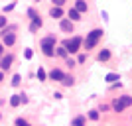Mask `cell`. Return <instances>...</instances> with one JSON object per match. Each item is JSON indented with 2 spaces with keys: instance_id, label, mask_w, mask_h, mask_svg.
I'll return each instance as SVG.
<instances>
[{
  "instance_id": "obj_30",
  "label": "cell",
  "mask_w": 132,
  "mask_h": 126,
  "mask_svg": "<svg viewBox=\"0 0 132 126\" xmlns=\"http://www.w3.org/2000/svg\"><path fill=\"white\" fill-rule=\"evenodd\" d=\"M4 26H6V18L0 16V28H4Z\"/></svg>"
},
{
  "instance_id": "obj_20",
  "label": "cell",
  "mask_w": 132,
  "mask_h": 126,
  "mask_svg": "<svg viewBox=\"0 0 132 126\" xmlns=\"http://www.w3.org/2000/svg\"><path fill=\"white\" fill-rule=\"evenodd\" d=\"M73 126H85V116H77L73 120Z\"/></svg>"
},
{
  "instance_id": "obj_31",
  "label": "cell",
  "mask_w": 132,
  "mask_h": 126,
  "mask_svg": "<svg viewBox=\"0 0 132 126\" xmlns=\"http://www.w3.org/2000/svg\"><path fill=\"white\" fill-rule=\"evenodd\" d=\"M2 81H4V73L0 71V83H2Z\"/></svg>"
},
{
  "instance_id": "obj_26",
  "label": "cell",
  "mask_w": 132,
  "mask_h": 126,
  "mask_svg": "<svg viewBox=\"0 0 132 126\" xmlns=\"http://www.w3.org/2000/svg\"><path fill=\"white\" fill-rule=\"evenodd\" d=\"M53 2V6H57V8H61V6L65 4V0H51Z\"/></svg>"
},
{
  "instance_id": "obj_33",
  "label": "cell",
  "mask_w": 132,
  "mask_h": 126,
  "mask_svg": "<svg viewBox=\"0 0 132 126\" xmlns=\"http://www.w3.org/2000/svg\"><path fill=\"white\" fill-rule=\"evenodd\" d=\"M38 2H39V0H38Z\"/></svg>"
},
{
  "instance_id": "obj_15",
  "label": "cell",
  "mask_w": 132,
  "mask_h": 126,
  "mask_svg": "<svg viewBox=\"0 0 132 126\" xmlns=\"http://www.w3.org/2000/svg\"><path fill=\"white\" fill-rule=\"evenodd\" d=\"M69 20H71V22H79V20H81V14H79L75 8H71V10H69Z\"/></svg>"
},
{
  "instance_id": "obj_4",
  "label": "cell",
  "mask_w": 132,
  "mask_h": 126,
  "mask_svg": "<svg viewBox=\"0 0 132 126\" xmlns=\"http://www.w3.org/2000/svg\"><path fill=\"white\" fill-rule=\"evenodd\" d=\"M14 44H16V36H14L10 30H4V32H2V45H8V47H10V45H14Z\"/></svg>"
},
{
  "instance_id": "obj_28",
  "label": "cell",
  "mask_w": 132,
  "mask_h": 126,
  "mask_svg": "<svg viewBox=\"0 0 132 126\" xmlns=\"http://www.w3.org/2000/svg\"><path fill=\"white\" fill-rule=\"evenodd\" d=\"M67 65H69V67H75V65H77V61L71 59V57H67Z\"/></svg>"
},
{
  "instance_id": "obj_22",
  "label": "cell",
  "mask_w": 132,
  "mask_h": 126,
  "mask_svg": "<svg viewBox=\"0 0 132 126\" xmlns=\"http://www.w3.org/2000/svg\"><path fill=\"white\" fill-rule=\"evenodd\" d=\"M89 118H91V120H99V110H91V112H89Z\"/></svg>"
},
{
  "instance_id": "obj_1",
  "label": "cell",
  "mask_w": 132,
  "mask_h": 126,
  "mask_svg": "<svg viewBox=\"0 0 132 126\" xmlns=\"http://www.w3.org/2000/svg\"><path fill=\"white\" fill-rule=\"evenodd\" d=\"M101 38H103V30H99V28H97V30H93V32H89V33H87V39H83V47H85L87 51L93 49Z\"/></svg>"
},
{
  "instance_id": "obj_16",
  "label": "cell",
  "mask_w": 132,
  "mask_h": 126,
  "mask_svg": "<svg viewBox=\"0 0 132 126\" xmlns=\"http://www.w3.org/2000/svg\"><path fill=\"white\" fill-rule=\"evenodd\" d=\"M61 83H63L65 87H71L73 83H75V79H73V75H63V79H61Z\"/></svg>"
},
{
  "instance_id": "obj_32",
  "label": "cell",
  "mask_w": 132,
  "mask_h": 126,
  "mask_svg": "<svg viewBox=\"0 0 132 126\" xmlns=\"http://www.w3.org/2000/svg\"><path fill=\"white\" fill-rule=\"evenodd\" d=\"M2 51H4V45H2V44H0V55H2Z\"/></svg>"
},
{
  "instance_id": "obj_19",
  "label": "cell",
  "mask_w": 132,
  "mask_h": 126,
  "mask_svg": "<svg viewBox=\"0 0 132 126\" xmlns=\"http://www.w3.org/2000/svg\"><path fill=\"white\" fill-rule=\"evenodd\" d=\"M20 104V95H14V97H10V106H18Z\"/></svg>"
},
{
  "instance_id": "obj_8",
  "label": "cell",
  "mask_w": 132,
  "mask_h": 126,
  "mask_svg": "<svg viewBox=\"0 0 132 126\" xmlns=\"http://www.w3.org/2000/svg\"><path fill=\"white\" fill-rule=\"evenodd\" d=\"M50 79H51V81H59L61 83V79H63V71H61V69H53V71H50Z\"/></svg>"
},
{
  "instance_id": "obj_21",
  "label": "cell",
  "mask_w": 132,
  "mask_h": 126,
  "mask_svg": "<svg viewBox=\"0 0 132 126\" xmlns=\"http://www.w3.org/2000/svg\"><path fill=\"white\" fill-rule=\"evenodd\" d=\"M20 83H22V77H20V75H14V77H12V85H14V87H18Z\"/></svg>"
},
{
  "instance_id": "obj_25",
  "label": "cell",
  "mask_w": 132,
  "mask_h": 126,
  "mask_svg": "<svg viewBox=\"0 0 132 126\" xmlns=\"http://www.w3.org/2000/svg\"><path fill=\"white\" fill-rule=\"evenodd\" d=\"M28 16H30V18L34 20V18H38V12L34 10V8H30V10H28Z\"/></svg>"
},
{
  "instance_id": "obj_10",
  "label": "cell",
  "mask_w": 132,
  "mask_h": 126,
  "mask_svg": "<svg viewBox=\"0 0 132 126\" xmlns=\"http://www.w3.org/2000/svg\"><path fill=\"white\" fill-rule=\"evenodd\" d=\"M42 51H44L45 57H55V47L53 45H42Z\"/></svg>"
},
{
  "instance_id": "obj_7",
  "label": "cell",
  "mask_w": 132,
  "mask_h": 126,
  "mask_svg": "<svg viewBox=\"0 0 132 126\" xmlns=\"http://www.w3.org/2000/svg\"><path fill=\"white\" fill-rule=\"evenodd\" d=\"M59 28L63 30V32H69V33H71V32H73V22H71V20H61V22H59Z\"/></svg>"
},
{
  "instance_id": "obj_5",
  "label": "cell",
  "mask_w": 132,
  "mask_h": 126,
  "mask_svg": "<svg viewBox=\"0 0 132 126\" xmlns=\"http://www.w3.org/2000/svg\"><path fill=\"white\" fill-rule=\"evenodd\" d=\"M12 61H14V57H12V55H4V57H2V61H0V71H2V73L8 71V69L12 67Z\"/></svg>"
},
{
  "instance_id": "obj_11",
  "label": "cell",
  "mask_w": 132,
  "mask_h": 126,
  "mask_svg": "<svg viewBox=\"0 0 132 126\" xmlns=\"http://www.w3.org/2000/svg\"><path fill=\"white\" fill-rule=\"evenodd\" d=\"M105 81H106V83H110V85H114V83L120 81V77H118V73H109V75L105 77Z\"/></svg>"
},
{
  "instance_id": "obj_18",
  "label": "cell",
  "mask_w": 132,
  "mask_h": 126,
  "mask_svg": "<svg viewBox=\"0 0 132 126\" xmlns=\"http://www.w3.org/2000/svg\"><path fill=\"white\" fill-rule=\"evenodd\" d=\"M36 75H38V79H39V81H47V73H45V69H44V67H39Z\"/></svg>"
},
{
  "instance_id": "obj_9",
  "label": "cell",
  "mask_w": 132,
  "mask_h": 126,
  "mask_svg": "<svg viewBox=\"0 0 132 126\" xmlns=\"http://www.w3.org/2000/svg\"><path fill=\"white\" fill-rule=\"evenodd\" d=\"M42 24H44V22H42V18H34V20H32V24H30V32H38V30H39V28H42Z\"/></svg>"
},
{
  "instance_id": "obj_12",
  "label": "cell",
  "mask_w": 132,
  "mask_h": 126,
  "mask_svg": "<svg viewBox=\"0 0 132 126\" xmlns=\"http://www.w3.org/2000/svg\"><path fill=\"white\" fill-rule=\"evenodd\" d=\"M50 16H51V18H57V20H61V16H63V10H61V8H57V6H53V8L50 10Z\"/></svg>"
},
{
  "instance_id": "obj_23",
  "label": "cell",
  "mask_w": 132,
  "mask_h": 126,
  "mask_svg": "<svg viewBox=\"0 0 132 126\" xmlns=\"http://www.w3.org/2000/svg\"><path fill=\"white\" fill-rule=\"evenodd\" d=\"M16 126H30V122H26L24 118H16Z\"/></svg>"
},
{
  "instance_id": "obj_14",
  "label": "cell",
  "mask_w": 132,
  "mask_h": 126,
  "mask_svg": "<svg viewBox=\"0 0 132 126\" xmlns=\"http://www.w3.org/2000/svg\"><path fill=\"white\" fill-rule=\"evenodd\" d=\"M55 41H57L55 36H47V38L42 39V44H39V45H53V47H55Z\"/></svg>"
},
{
  "instance_id": "obj_27",
  "label": "cell",
  "mask_w": 132,
  "mask_h": 126,
  "mask_svg": "<svg viewBox=\"0 0 132 126\" xmlns=\"http://www.w3.org/2000/svg\"><path fill=\"white\" fill-rule=\"evenodd\" d=\"M85 61H87V55H85V53H81V55L77 57V63H85Z\"/></svg>"
},
{
  "instance_id": "obj_2",
  "label": "cell",
  "mask_w": 132,
  "mask_h": 126,
  "mask_svg": "<svg viewBox=\"0 0 132 126\" xmlns=\"http://www.w3.org/2000/svg\"><path fill=\"white\" fill-rule=\"evenodd\" d=\"M81 45H83V39L79 36H73L71 39H67L65 44H63V47L67 49V53H77L81 49Z\"/></svg>"
},
{
  "instance_id": "obj_24",
  "label": "cell",
  "mask_w": 132,
  "mask_h": 126,
  "mask_svg": "<svg viewBox=\"0 0 132 126\" xmlns=\"http://www.w3.org/2000/svg\"><path fill=\"white\" fill-rule=\"evenodd\" d=\"M14 8H16V2H10L8 6H4V12H12Z\"/></svg>"
},
{
  "instance_id": "obj_17",
  "label": "cell",
  "mask_w": 132,
  "mask_h": 126,
  "mask_svg": "<svg viewBox=\"0 0 132 126\" xmlns=\"http://www.w3.org/2000/svg\"><path fill=\"white\" fill-rule=\"evenodd\" d=\"M55 55H57V57H63V59H67V57H69V53H67V49L63 47V45H61V47H57Z\"/></svg>"
},
{
  "instance_id": "obj_3",
  "label": "cell",
  "mask_w": 132,
  "mask_h": 126,
  "mask_svg": "<svg viewBox=\"0 0 132 126\" xmlns=\"http://www.w3.org/2000/svg\"><path fill=\"white\" fill-rule=\"evenodd\" d=\"M130 104H132V97L124 95V97H120V99H116L114 103H112V108H114V112H122V110L126 108V106H130Z\"/></svg>"
},
{
  "instance_id": "obj_13",
  "label": "cell",
  "mask_w": 132,
  "mask_h": 126,
  "mask_svg": "<svg viewBox=\"0 0 132 126\" xmlns=\"http://www.w3.org/2000/svg\"><path fill=\"white\" fill-rule=\"evenodd\" d=\"M97 59H99V61H109L110 59V51L109 49H101L99 55H97Z\"/></svg>"
},
{
  "instance_id": "obj_29",
  "label": "cell",
  "mask_w": 132,
  "mask_h": 126,
  "mask_svg": "<svg viewBox=\"0 0 132 126\" xmlns=\"http://www.w3.org/2000/svg\"><path fill=\"white\" fill-rule=\"evenodd\" d=\"M24 55H26V59H32L34 51H32V49H26V53H24Z\"/></svg>"
},
{
  "instance_id": "obj_6",
  "label": "cell",
  "mask_w": 132,
  "mask_h": 126,
  "mask_svg": "<svg viewBox=\"0 0 132 126\" xmlns=\"http://www.w3.org/2000/svg\"><path fill=\"white\" fill-rule=\"evenodd\" d=\"M75 10L79 12V14H83V12H87L89 10V6L85 0H75Z\"/></svg>"
}]
</instances>
